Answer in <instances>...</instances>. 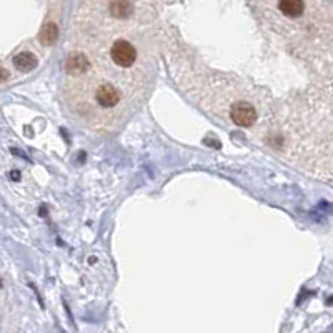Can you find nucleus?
Instances as JSON below:
<instances>
[{
    "label": "nucleus",
    "mask_w": 333,
    "mask_h": 333,
    "mask_svg": "<svg viewBox=\"0 0 333 333\" xmlns=\"http://www.w3.org/2000/svg\"><path fill=\"white\" fill-rule=\"evenodd\" d=\"M10 178H12V180H20V172H17V170L10 172Z\"/></svg>",
    "instance_id": "9d476101"
},
{
    "label": "nucleus",
    "mask_w": 333,
    "mask_h": 333,
    "mask_svg": "<svg viewBox=\"0 0 333 333\" xmlns=\"http://www.w3.org/2000/svg\"><path fill=\"white\" fill-rule=\"evenodd\" d=\"M97 102L98 105L105 107V108H110V107H115L120 97H118V92L113 89L110 84H105V85H100L97 90Z\"/></svg>",
    "instance_id": "7ed1b4c3"
},
{
    "label": "nucleus",
    "mask_w": 333,
    "mask_h": 333,
    "mask_svg": "<svg viewBox=\"0 0 333 333\" xmlns=\"http://www.w3.org/2000/svg\"><path fill=\"white\" fill-rule=\"evenodd\" d=\"M0 287H2V282H0Z\"/></svg>",
    "instance_id": "9b49d317"
},
{
    "label": "nucleus",
    "mask_w": 333,
    "mask_h": 333,
    "mask_svg": "<svg viewBox=\"0 0 333 333\" xmlns=\"http://www.w3.org/2000/svg\"><path fill=\"white\" fill-rule=\"evenodd\" d=\"M256 110L253 105H250L247 102H238L232 107L230 110V118L232 122L238 125V127H250L255 123L256 120Z\"/></svg>",
    "instance_id": "f03ea898"
},
{
    "label": "nucleus",
    "mask_w": 333,
    "mask_h": 333,
    "mask_svg": "<svg viewBox=\"0 0 333 333\" xmlns=\"http://www.w3.org/2000/svg\"><path fill=\"white\" fill-rule=\"evenodd\" d=\"M9 77H10V72H9V70H7V69H4V67H0V84L7 82Z\"/></svg>",
    "instance_id": "1a4fd4ad"
},
{
    "label": "nucleus",
    "mask_w": 333,
    "mask_h": 333,
    "mask_svg": "<svg viewBox=\"0 0 333 333\" xmlns=\"http://www.w3.org/2000/svg\"><path fill=\"white\" fill-rule=\"evenodd\" d=\"M112 58L118 67H132L137 60V50L127 40H117L112 45Z\"/></svg>",
    "instance_id": "f257e3e1"
},
{
    "label": "nucleus",
    "mask_w": 333,
    "mask_h": 333,
    "mask_svg": "<svg viewBox=\"0 0 333 333\" xmlns=\"http://www.w3.org/2000/svg\"><path fill=\"white\" fill-rule=\"evenodd\" d=\"M58 39V27L53 22H48L42 27L40 34H39V40L42 45H53Z\"/></svg>",
    "instance_id": "6e6552de"
},
{
    "label": "nucleus",
    "mask_w": 333,
    "mask_h": 333,
    "mask_svg": "<svg viewBox=\"0 0 333 333\" xmlns=\"http://www.w3.org/2000/svg\"><path fill=\"white\" fill-rule=\"evenodd\" d=\"M89 58L84 53H72L65 62V70L70 75H82L89 70Z\"/></svg>",
    "instance_id": "20e7f679"
},
{
    "label": "nucleus",
    "mask_w": 333,
    "mask_h": 333,
    "mask_svg": "<svg viewBox=\"0 0 333 333\" xmlns=\"http://www.w3.org/2000/svg\"><path fill=\"white\" fill-rule=\"evenodd\" d=\"M110 12L117 19H127L134 12V4L130 0H112Z\"/></svg>",
    "instance_id": "0eeeda50"
},
{
    "label": "nucleus",
    "mask_w": 333,
    "mask_h": 333,
    "mask_svg": "<svg viewBox=\"0 0 333 333\" xmlns=\"http://www.w3.org/2000/svg\"><path fill=\"white\" fill-rule=\"evenodd\" d=\"M37 57L32 52H20L14 57V67L20 70V72H32L37 67Z\"/></svg>",
    "instance_id": "39448f33"
},
{
    "label": "nucleus",
    "mask_w": 333,
    "mask_h": 333,
    "mask_svg": "<svg viewBox=\"0 0 333 333\" xmlns=\"http://www.w3.org/2000/svg\"><path fill=\"white\" fill-rule=\"evenodd\" d=\"M278 9H280V12L283 15L295 19L303 14L305 4H303V0H280V2H278Z\"/></svg>",
    "instance_id": "423d86ee"
}]
</instances>
